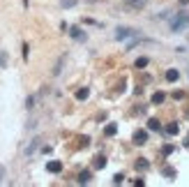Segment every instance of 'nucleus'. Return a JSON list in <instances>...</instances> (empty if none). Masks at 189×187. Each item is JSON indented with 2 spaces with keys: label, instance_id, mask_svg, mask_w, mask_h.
Masks as SVG:
<instances>
[{
  "label": "nucleus",
  "instance_id": "1",
  "mask_svg": "<svg viewBox=\"0 0 189 187\" xmlns=\"http://www.w3.org/2000/svg\"><path fill=\"white\" fill-rule=\"evenodd\" d=\"M134 35H136L134 28H118V33H115L118 39H127V37H134Z\"/></svg>",
  "mask_w": 189,
  "mask_h": 187
},
{
  "label": "nucleus",
  "instance_id": "2",
  "mask_svg": "<svg viewBox=\"0 0 189 187\" xmlns=\"http://www.w3.org/2000/svg\"><path fill=\"white\" fill-rule=\"evenodd\" d=\"M187 21H189L187 16H180V18H175V21H173V23H171V30H173V33H180L182 28L187 26Z\"/></svg>",
  "mask_w": 189,
  "mask_h": 187
},
{
  "label": "nucleus",
  "instance_id": "3",
  "mask_svg": "<svg viewBox=\"0 0 189 187\" xmlns=\"http://www.w3.org/2000/svg\"><path fill=\"white\" fill-rule=\"evenodd\" d=\"M60 169H62L60 162H51V164H49V171H53V173H55V171H60Z\"/></svg>",
  "mask_w": 189,
  "mask_h": 187
},
{
  "label": "nucleus",
  "instance_id": "4",
  "mask_svg": "<svg viewBox=\"0 0 189 187\" xmlns=\"http://www.w3.org/2000/svg\"><path fill=\"white\" fill-rule=\"evenodd\" d=\"M166 79H168V81H175V79H178V72H175V69H168V72H166Z\"/></svg>",
  "mask_w": 189,
  "mask_h": 187
},
{
  "label": "nucleus",
  "instance_id": "5",
  "mask_svg": "<svg viewBox=\"0 0 189 187\" xmlns=\"http://www.w3.org/2000/svg\"><path fill=\"white\" fill-rule=\"evenodd\" d=\"M78 180H81V183H88V180H90V173H88V171H83V173L78 176Z\"/></svg>",
  "mask_w": 189,
  "mask_h": 187
},
{
  "label": "nucleus",
  "instance_id": "6",
  "mask_svg": "<svg viewBox=\"0 0 189 187\" xmlns=\"http://www.w3.org/2000/svg\"><path fill=\"white\" fill-rule=\"evenodd\" d=\"M136 143H145V132H138L136 134Z\"/></svg>",
  "mask_w": 189,
  "mask_h": 187
},
{
  "label": "nucleus",
  "instance_id": "7",
  "mask_svg": "<svg viewBox=\"0 0 189 187\" xmlns=\"http://www.w3.org/2000/svg\"><path fill=\"white\" fill-rule=\"evenodd\" d=\"M76 97H78V99H86V97H88V90H78Z\"/></svg>",
  "mask_w": 189,
  "mask_h": 187
}]
</instances>
